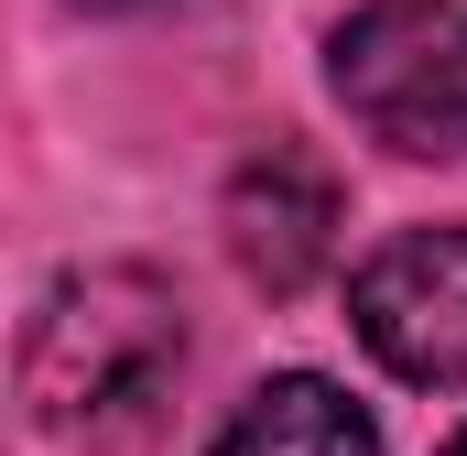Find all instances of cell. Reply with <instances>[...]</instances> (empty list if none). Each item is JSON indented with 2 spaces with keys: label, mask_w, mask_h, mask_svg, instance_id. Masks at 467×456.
<instances>
[{
  "label": "cell",
  "mask_w": 467,
  "mask_h": 456,
  "mask_svg": "<svg viewBox=\"0 0 467 456\" xmlns=\"http://www.w3.org/2000/svg\"><path fill=\"white\" fill-rule=\"evenodd\" d=\"M174 369H185V316L174 283L141 261L66 272L22 326V402L66 446H141L174 402Z\"/></svg>",
  "instance_id": "1"
},
{
  "label": "cell",
  "mask_w": 467,
  "mask_h": 456,
  "mask_svg": "<svg viewBox=\"0 0 467 456\" xmlns=\"http://www.w3.org/2000/svg\"><path fill=\"white\" fill-rule=\"evenodd\" d=\"M327 88L380 152H467V0H358L327 44Z\"/></svg>",
  "instance_id": "2"
},
{
  "label": "cell",
  "mask_w": 467,
  "mask_h": 456,
  "mask_svg": "<svg viewBox=\"0 0 467 456\" xmlns=\"http://www.w3.org/2000/svg\"><path fill=\"white\" fill-rule=\"evenodd\" d=\"M358 347L413 380V391H467V228H402L348 272Z\"/></svg>",
  "instance_id": "3"
},
{
  "label": "cell",
  "mask_w": 467,
  "mask_h": 456,
  "mask_svg": "<svg viewBox=\"0 0 467 456\" xmlns=\"http://www.w3.org/2000/svg\"><path fill=\"white\" fill-rule=\"evenodd\" d=\"M229 250L261 294H305L337 250V174L305 141H261L229 174Z\"/></svg>",
  "instance_id": "4"
},
{
  "label": "cell",
  "mask_w": 467,
  "mask_h": 456,
  "mask_svg": "<svg viewBox=\"0 0 467 456\" xmlns=\"http://www.w3.org/2000/svg\"><path fill=\"white\" fill-rule=\"evenodd\" d=\"M207 456H380V424L358 413L337 380L283 369V380H261V391L229 413V435H218Z\"/></svg>",
  "instance_id": "5"
},
{
  "label": "cell",
  "mask_w": 467,
  "mask_h": 456,
  "mask_svg": "<svg viewBox=\"0 0 467 456\" xmlns=\"http://www.w3.org/2000/svg\"><path fill=\"white\" fill-rule=\"evenodd\" d=\"M77 11H163V0H77Z\"/></svg>",
  "instance_id": "6"
},
{
  "label": "cell",
  "mask_w": 467,
  "mask_h": 456,
  "mask_svg": "<svg viewBox=\"0 0 467 456\" xmlns=\"http://www.w3.org/2000/svg\"><path fill=\"white\" fill-rule=\"evenodd\" d=\"M435 456H467V435H446V446H435Z\"/></svg>",
  "instance_id": "7"
}]
</instances>
